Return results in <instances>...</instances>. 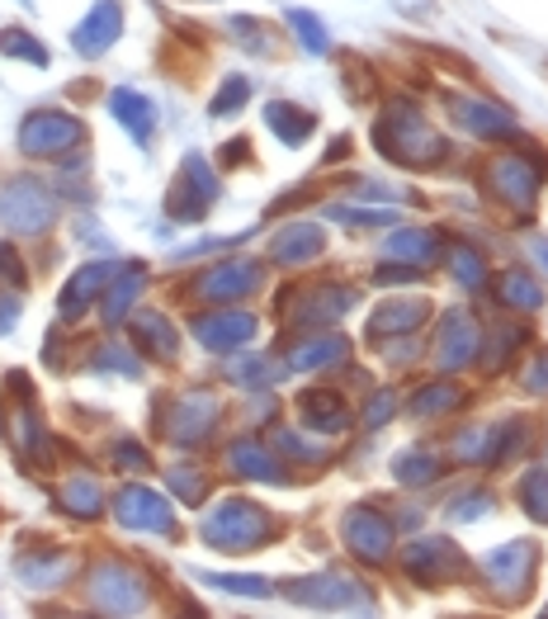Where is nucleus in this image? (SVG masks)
Segmentation results:
<instances>
[{
    "instance_id": "obj_2",
    "label": "nucleus",
    "mask_w": 548,
    "mask_h": 619,
    "mask_svg": "<svg viewBox=\"0 0 548 619\" xmlns=\"http://www.w3.org/2000/svg\"><path fill=\"white\" fill-rule=\"evenodd\" d=\"M199 535H204V544H213V549H255V544L274 539V521L255 507V501H218L204 521H199Z\"/></svg>"
},
{
    "instance_id": "obj_14",
    "label": "nucleus",
    "mask_w": 548,
    "mask_h": 619,
    "mask_svg": "<svg viewBox=\"0 0 548 619\" xmlns=\"http://www.w3.org/2000/svg\"><path fill=\"white\" fill-rule=\"evenodd\" d=\"M255 336V317L241 312V308H218V312H204L194 317V341L204 345V350H237V345H247Z\"/></svg>"
},
{
    "instance_id": "obj_55",
    "label": "nucleus",
    "mask_w": 548,
    "mask_h": 619,
    "mask_svg": "<svg viewBox=\"0 0 548 619\" xmlns=\"http://www.w3.org/2000/svg\"><path fill=\"white\" fill-rule=\"evenodd\" d=\"M529 251H535V265H539L544 275H548V241L539 237V241H535V247H529Z\"/></svg>"
},
{
    "instance_id": "obj_19",
    "label": "nucleus",
    "mask_w": 548,
    "mask_h": 619,
    "mask_svg": "<svg viewBox=\"0 0 548 619\" xmlns=\"http://www.w3.org/2000/svg\"><path fill=\"white\" fill-rule=\"evenodd\" d=\"M322 247H326V233L317 223H288V227H279L274 233V241H270V255L279 265H302V261H317L322 255Z\"/></svg>"
},
{
    "instance_id": "obj_20",
    "label": "nucleus",
    "mask_w": 548,
    "mask_h": 619,
    "mask_svg": "<svg viewBox=\"0 0 548 619\" xmlns=\"http://www.w3.org/2000/svg\"><path fill=\"white\" fill-rule=\"evenodd\" d=\"M109 114L128 128V138L138 142V147H147L152 133H156V105L147 95H138V91H128V85H119V91L109 95Z\"/></svg>"
},
{
    "instance_id": "obj_9",
    "label": "nucleus",
    "mask_w": 548,
    "mask_h": 619,
    "mask_svg": "<svg viewBox=\"0 0 548 619\" xmlns=\"http://www.w3.org/2000/svg\"><path fill=\"white\" fill-rule=\"evenodd\" d=\"M114 515H119V525L128 529H142V535H170L176 529V511H170V501L162 492H152V487H123L119 497H114Z\"/></svg>"
},
{
    "instance_id": "obj_45",
    "label": "nucleus",
    "mask_w": 548,
    "mask_h": 619,
    "mask_svg": "<svg viewBox=\"0 0 548 619\" xmlns=\"http://www.w3.org/2000/svg\"><path fill=\"white\" fill-rule=\"evenodd\" d=\"M492 507H497V497H492V492H483V487H478L473 497H458L454 507H450V515H454V521H483V515L492 511Z\"/></svg>"
},
{
    "instance_id": "obj_12",
    "label": "nucleus",
    "mask_w": 548,
    "mask_h": 619,
    "mask_svg": "<svg viewBox=\"0 0 548 619\" xmlns=\"http://www.w3.org/2000/svg\"><path fill=\"white\" fill-rule=\"evenodd\" d=\"M393 521H383L379 511L369 507H355L345 515V544H350L355 558H365V563H388V553H393Z\"/></svg>"
},
{
    "instance_id": "obj_7",
    "label": "nucleus",
    "mask_w": 548,
    "mask_h": 619,
    "mask_svg": "<svg viewBox=\"0 0 548 619\" xmlns=\"http://www.w3.org/2000/svg\"><path fill=\"white\" fill-rule=\"evenodd\" d=\"M81 138H85V123L62 109H38L20 128V147L28 156H62L71 147H81Z\"/></svg>"
},
{
    "instance_id": "obj_30",
    "label": "nucleus",
    "mask_w": 548,
    "mask_h": 619,
    "mask_svg": "<svg viewBox=\"0 0 548 619\" xmlns=\"http://www.w3.org/2000/svg\"><path fill=\"white\" fill-rule=\"evenodd\" d=\"M133 336H138V345H142V350H147L152 359H176V350H180V336H176V326H170L162 312H147V317H138Z\"/></svg>"
},
{
    "instance_id": "obj_39",
    "label": "nucleus",
    "mask_w": 548,
    "mask_h": 619,
    "mask_svg": "<svg viewBox=\"0 0 548 619\" xmlns=\"http://www.w3.org/2000/svg\"><path fill=\"white\" fill-rule=\"evenodd\" d=\"M199 582L218 586V592H233V596H274V582L270 578H227V572H199Z\"/></svg>"
},
{
    "instance_id": "obj_33",
    "label": "nucleus",
    "mask_w": 548,
    "mask_h": 619,
    "mask_svg": "<svg viewBox=\"0 0 548 619\" xmlns=\"http://www.w3.org/2000/svg\"><path fill=\"white\" fill-rule=\"evenodd\" d=\"M393 473H397L402 487H426V483L440 478V459L430 450H407V454L393 459Z\"/></svg>"
},
{
    "instance_id": "obj_32",
    "label": "nucleus",
    "mask_w": 548,
    "mask_h": 619,
    "mask_svg": "<svg viewBox=\"0 0 548 619\" xmlns=\"http://www.w3.org/2000/svg\"><path fill=\"white\" fill-rule=\"evenodd\" d=\"M99 507H105V497H99V483L95 478H67V487H62V511H71L76 521H95L99 515Z\"/></svg>"
},
{
    "instance_id": "obj_28",
    "label": "nucleus",
    "mask_w": 548,
    "mask_h": 619,
    "mask_svg": "<svg viewBox=\"0 0 548 619\" xmlns=\"http://www.w3.org/2000/svg\"><path fill=\"white\" fill-rule=\"evenodd\" d=\"M265 123L284 138V147H302L317 128V114L302 105H288V99H274V105H265Z\"/></svg>"
},
{
    "instance_id": "obj_23",
    "label": "nucleus",
    "mask_w": 548,
    "mask_h": 619,
    "mask_svg": "<svg viewBox=\"0 0 548 619\" xmlns=\"http://www.w3.org/2000/svg\"><path fill=\"white\" fill-rule=\"evenodd\" d=\"M345 355H350V341H345L341 331L317 326V336L298 341L294 350H288V369H331V365H341Z\"/></svg>"
},
{
    "instance_id": "obj_44",
    "label": "nucleus",
    "mask_w": 548,
    "mask_h": 619,
    "mask_svg": "<svg viewBox=\"0 0 548 619\" xmlns=\"http://www.w3.org/2000/svg\"><path fill=\"white\" fill-rule=\"evenodd\" d=\"M227 373H233V383H247V388H261V383H270L274 379V373H279V369H274L270 365V359H237V365L233 369H227Z\"/></svg>"
},
{
    "instance_id": "obj_43",
    "label": "nucleus",
    "mask_w": 548,
    "mask_h": 619,
    "mask_svg": "<svg viewBox=\"0 0 548 619\" xmlns=\"http://www.w3.org/2000/svg\"><path fill=\"white\" fill-rule=\"evenodd\" d=\"M521 341H525V326L497 331V336H492V345H487V350H478V359H483L487 369H501V365H507V359H511V350H515V345H521Z\"/></svg>"
},
{
    "instance_id": "obj_10",
    "label": "nucleus",
    "mask_w": 548,
    "mask_h": 619,
    "mask_svg": "<svg viewBox=\"0 0 548 619\" xmlns=\"http://www.w3.org/2000/svg\"><path fill=\"white\" fill-rule=\"evenodd\" d=\"M213 426H218V397H209V393H190L166 412V440L180 444V450L204 444L213 436Z\"/></svg>"
},
{
    "instance_id": "obj_40",
    "label": "nucleus",
    "mask_w": 548,
    "mask_h": 619,
    "mask_svg": "<svg viewBox=\"0 0 548 619\" xmlns=\"http://www.w3.org/2000/svg\"><path fill=\"white\" fill-rule=\"evenodd\" d=\"M450 270H454V279H458V284H468V289H483V284H487L483 255H478V251H468V247H454V251H450Z\"/></svg>"
},
{
    "instance_id": "obj_36",
    "label": "nucleus",
    "mask_w": 548,
    "mask_h": 619,
    "mask_svg": "<svg viewBox=\"0 0 548 619\" xmlns=\"http://www.w3.org/2000/svg\"><path fill=\"white\" fill-rule=\"evenodd\" d=\"M288 24H294V34L298 43L308 48L312 57H322L331 52V34H326V24H322V14H312V10H288Z\"/></svg>"
},
{
    "instance_id": "obj_42",
    "label": "nucleus",
    "mask_w": 548,
    "mask_h": 619,
    "mask_svg": "<svg viewBox=\"0 0 548 619\" xmlns=\"http://www.w3.org/2000/svg\"><path fill=\"white\" fill-rule=\"evenodd\" d=\"M326 218H336V223H355V227H393L397 223V213L393 209H326Z\"/></svg>"
},
{
    "instance_id": "obj_34",
    "label": "nucleus",
    "mask_w": 548,
    "mask_h": 619,
    "mask_svg": "<svg viewBox=\"0 0 548 619\" xmlns=\"http://www.w3.org/2000/svg\"><path fill=\"white\" fill-rule=\"evenodd\" d=\"M14 444L28 454V459H38V464H48L52 459V444H48V430H43V421H38V412H20L14 416Z\"/></svg>"
},
{
    "instance_id": "obj_53",
    "label": "nucleus",
    "mask_w": 548,
    "mask_h": 619,
    "mask_svg": "<svg viewBox=\"0 0 548 619\" xmlns=\"http://www.w3.org/2000/svg\"><path fill=\"white\" fill-rule=\"evenodd\" d=\"M14 317H20V298L5 294V298H0V331H10V326H14Z\"/></svg>"
},
{
    "instance_id": "obj_26",
    "label": "nucleus",
    "mask_w": 548,
    "mask_h": 619,
    "mask_svg": "<svg viewBox=\"0 0 548 619\" xmlns=\"http://www.w3.org/2000/svg\"><path fill=\"white\" fill-rule=\"evenodd\" d=\"M227 464H233L241 478H251V483H284V464L265 450L261 440H237L233 450H227Z\"/></svg>"
},
{
    "instance_id": "obj_51",
    "label": "nucleus",
    "mask_w": 548,
    "mask_h": 619,
    "mask_svg": "<svg viewBox=\"0 0 548 619\" xmlns=\"http://www.w3.org/2000/svg\"><path fill=\"white\" fill-rule=\"evenodd\" d=\"M0 275H5L10 289H24V265L14 261V251H10V247H0Z\"/></svg>"
},
{
    "instance_id": "obj_5",
    "label": "nucleus",
    "mask_w": 548,
    "mask_h": 619,
    "mask_svg": "<svg viewBox=\"0 0 548 619\" xmlns=\"http://www.w3.org/2000/svg\"><path fill=\"white\" fill-rule=\"evenodd\" d=\"M57 218V199L43 190V184L34 176H20V180H10L5 190H0V223L10 227V233H20V237H38V233H48Z\"/></svg>"
},
{
    "instance_id": "obj_4",
    "label": "nucleus",
    "mask_w": 548,
    "mask_h": 619,
    "mask_svg": "<svg viewBox=\"0 0 548 619\" xmlns=\"http://www.w3.org/2000/svg\"><path fill=\"white\" fill-rule=\"evenodd\" d=\"M218 194H223L218 170H213L199 152H190L180 162L176 184L166 190V213H170V218H180V223H199L213 209V199H218Z\"/></svg>"
},
{
    "instance_id": "obj_24",
    "label": "nucleus",
    "mask_w": 548,
    "mask_h": 619,
    "mask_svg": "<svg viewBox=\"0 0 548 619\" xmlns=\"http://www.w3.org/2000/svg\"><path fill=\"white\" fill-rule=\"evenodd\" d=\"M350 303H355V298L345 294V289H336V284H326V289H302L298 303H294V322L298 326H312V331L317 326H331Z\"/></svg>"
},
{
    "instance_id": "obj_29",
    "label": "nucleus",
    "mask_w": 548,
    "mask_h": 619,
    "mask_svg": "<svg viewBox=\"0 0 548 619\" xmlns=\"http://www.w3.org/2000/svg\"><path fill=\"white\" fill-rule=\"evenodd\" d=\"M298 407H302V421H308L312 430H322V436H336V430H345V421H350L345 402H341L336 393H326V388H317V393H302Z\"/></svg>"
},
{
    "instance_id": "obj_49",
    "label": "nucleus",
    "mask_w": 548,
    "mask_h": 619,
    "mask_svg": "<svg viewBox=\"0 0 548 619\" xmlns=\"http://www.w3.org/2000/svg\"><path fill=\"white\" fill-rule=\"evenodd\" d=\"M388 416H393V393H379V397H373V407H365V426L379 430Z\"/></svg>"
},
{
    "instance_id": "obj_21",
    "label": "nucleus",
    "mask_w": 548,
    "mask_h": 619,
    "mask_svg": "<svg viewBox=\"0 0 548 619\" xmlns=\"http://www.w3.org/2000/svg\"><path fill=\"white\" fill-rule=\"evenodd\" d=\"M109 275H114V261H95V265H85V270H76V275L67 279V289H62V322H71V317H81L85 308L95 303L99 294H105V284H109Z\"/></svg>"
},
{
    "instance_id": "obj_16",
    "label": "nucleus",
    "mask_w": 548,
    "mask_h": 619,
    "mask_svg": "<svg viewBox=\"0 0 548 619\" xmlns=\"http://www.w3.org/2000/svg\"><path fill=\"white\" fill-rule=\"evenodd\" d=\"M123 34V5L119 0H95L91 14L76 24V34H71V48L81 57H99L114 48V38Z\"/></svg>"
},
{
    "instance_id": "obj_25",
    "label": "nucleus",
    "mask_w": 548,
    "mask_h": 619,
    "mask_svg": "<svg viewBox=\"0 0 548 619\" xmlns=\"http://www.w3.org/2000/svg\"><path fill=\"white\" fill-rule=\"evenodd\" d=\"M142 284H147V270L142 265H114L109 289H105V322L109 326H119L128 317V308H133L138 294H142Z\"/></svg>"
},
{
    "instance_id": "obj_41",
    "label": "nucleus",
    "mask_w": 548,
    "mask_h": 619,
    "mask_svg": "<svg viewBox=\"0 0 548 619\" xmlns=\"http://www.w3.org/2000/svg\"><path fill=\"white\" fill-rule=\"evenodd\" d=\"M247 95H251V81L247 76H227L218 99L209 105V114H213V119H227V114H237L241 105H247Z\"/></svg>"
},
{
    "instance_id": "obj_46",
    "label": "nucleus",
    "mask_w": 548,
    "mask_h": 619,
    "mask_svg": "<svg viewBox=\"0 0 548 619\" xmlns=\"http://www.w3.org/2000/svg\"><path fill=\"white\" fill-rule=\"evenodd\" d=\"M170 487H176V492L190 501V507H199V501H204V492H209V483L199 478V473H190V468H176V473H170Z\"/></svg>"
},
{
    "instance_id": "obj_54",
    "label": "nucleus",
    "mask_w": 548,
    "mask_h": 619,
    "mask_svg": "<svg viewBox=\"0 0 548 619\" xmlns=\"http://www.w3.org/2000/svg\"><path fill=\"white\" fill-rule=\"evenodd\" d=\"M233 162H247V142H233V147L223 152V166H233Z\"/></svg>"
},
{
    "instance_id": "obj_50",
    "label": "nucleus",
    "mask_w": 548,
    "mask_h": 619,
    "mask_svg": "<svg viewBox=\"0 0 548 619\" xmlns=\"http://www.w3.org/2000/svg\"><path fill=\"white\" fill-rule=\"evenodd\" d=\"M274 440H279V450L298 454V459H326V450H322V444H302L298 436H288V430H284V436H274Z\"/></svg>"
},
{
    "instance_id": "obj_47",
    "label": "nucleus",
    "mask_w": 548,
    "mask_h": 619,
    "mask_svg": "<svg viewBox=\"0 0 548 619\" xmlns=\"http://www.w3.org/2000/svg\"><path fill=\"white\" fill-rule=\"evenodd\" d=\"M233 34L247 43V48H255V52H265V48H270V38L261 34V20H247V14H237V20H233Z\"/></svg>"
},
{
    "instance_id": "obj_18",
    "label": "nucleus",
    "mask_w": 548,
    "mask_h": 619,
    "mask_svg": "<svg viewBox=\"0 0 548 619\" xmlns=\"http://www.w3.org/2000/svg\"><path fill=\"white\" fill-rule=\"evenodd\" d=\"M430 312H436V308H430L426 298H393V303H383L379 312L369 317V331L379 341L383 336H412V331H421L430 322Z\"/></svg>"
},
{
    "instance_id": "obj_48",
    "label": "nucleus",
    "mask_w": 548,
    "mask_h": 619,
    "mask_svg": "<svg viewBox=\"0 0 548 619\" xmlns=\"http://www.w3.org/2000/svg\"><path fill=\"white\" fill-rule=\"evenodd\" d=\"M114 464H119V468H133V473H142V468H147V464H152V459H147V450H142V444H133V440H123V444H119V450H114Z\"/></svg>"
},
{
    "instance_id": "obj_27",
    "label": "nucleus",
    "mask_w": 548,
    "mask_h": 619,
    "mask_svg": "<svg viewBox=\"0 0 548 619\" xmlns=\"http://www.w3.org/2000/svg\"><path fill=\"white\" fill-rule=\"evenodd\" d=\"M454 119L468 128L473 138H501V133H515V119L507 109L487 105V99H454Z\"/></svg>"
},
{
    "instance_id": "obj_3",
    "label": "nucleus",
    "mask_w": 548,
    "mask_h": 619,
    "mask_svg": "<svg viewBox=\"0 0 548 619\" xmlns=\"http://www.w3.org/2000/svg\"><path fill=\"white\" fill-rule=\"evenodd\" d=\"M544 166L535 152L521 156V152H511V156H497L492 166H487V190L497 194V204H507L515 209V218L529 223V213H535V199H539V184H544Z\"/></svg>"
},
{
    "instance_id": "obj_35",
    "label": "nucleus",
    "mask_w": 548,
    "mask_h": 619,
    "mask_svg": "<svg viewBox=\"0 0 548 619\" xmlns=\"http://www.w3.org/2000/svg\"><path fill=\"white\" fill-rule=\"evenodd\" d=\"M521 507H525V515L529 521H539V525H548V468H529L525 478H521Z\"/></svg>"
},
{
    "instance_id": "obj_37",
    "label": "nucleus",
    "mask_w": 548,
    "mask_h": 619,
    "mask_svg": "<svg viewBox=\"0 0 548 619\" xmlns=\"http://www.w3.org/2000/svg\"><path fill=\"white\" fill-rule=\"evenodd\" d=\"M458 402H464V388H458L454 379H440L416 393V416H440V412H454Z\"/></svg>"
},
{
    "instance_id": "obj_31",
    "label": "nucleus",
    "mask_w": 548,
    "mask_h": 619,
    "mask_svg": "<svg viewBox=\"0 0 548 619\" xmlns=\"http://www.w3.org/2000/svg\"><path fill=\"white\" fill-rule=\"evenodd\" d=\"M497 298L507 308H521V312H539L544 308V284L529 279L525 270H507V275L497 279Z\"/></svg>"
},
{
    "instance_id": "obj_11",
    "label": "nucleus",
    "mask_w": 548,
    "mask_h": 619,
    "mask_svg": "<svg viewBox=\"0 0 548 619\" xmlns=\"http://www.w3.org/2000/svg\"><path fill=\"white\" fill-rule=\"evenodd\" d=\"M265 270L261 261H247V255H237V261H223L218 270H209V275H199L194 294L209 298V303H237V298H247L261 289Z\"/></svg>"
},
{
    "instance_id": "obj_52",
    "label": "nucleus",
    "mask_w": 548,
    "mask_h": 619,
    "mask_svg": "<svg viewBox=\"0 0 548 619\" xmlns=\"http://www.w3.org/2000/svg\"><path fill=\"white\" fill-rule=\"evenodd\" d=\"M535 365H539V369H529V373H525V388H529V393H548V355L535 359Z\"/></svg>"
},
{
    "instance_id": "obj_6",
    "label": "nucleus",
    "mask_w": 548,
    "mask_h": 619,
    "mask_svg": "<svg viewBox=\"0 0 548 619\" xmlns=\"http://www.w3.org/2000/svg\"><path fill=\"white\" fill-rule=\"evenodd\" d=\"M85 592H91L95 610H109V615L147 610V582H142V572H133L128 563H99L91 572V582H85Z\"/></svg>"
},
{
    "instance_id": "obj_8",
    "label": "nucleus",
    "mask_w": 548,
    "mask_h": 619,
    "mask_svg": "<svg viewBox=\"0 0 548 619\" xmlns=\"http://www.w3.org/2000/svg\"><path fill=\"white\" fill-rule=\"evenodd\" d=\"M483 350V326H478V317H473L468 308H454V312H444L440 317V331H436V365L444 373H458V369H468L473 359H478Z\"/></svg>"
},
{
    "instance_id": "obj_13",
    "label": "nucleus",
    "mask_w": 548,
    "mask_h": 619,
    "mask_svg": "<svg viewBox=\"0 0 548 619\" xmlns=\"http://www.w3.org/2000/svg\"><path fill=\"white\" fill-rule=\"evenodd\" d=\"M365 586L350 582V578H341V572H322V578H298V582H288V596L298 600V606H322V610H350V606H369L365 596Z\"/></svg>"
},
{
    "instance_id": "obj_22",
    "label": "nucleus",
    "mask_w": 548,
    "mask_h": 619,
    "mask_svg": "<svg viewBox=\"0 0 548 619\" xmlns=\"http://www.w3.org/2000/svg\"><path fill=\"white\" fill-rule=\"evenodd\" d=\"M388 261H397V265H436L440 261V233H430V227H397L393 237H388V247H383Z\"/></svg>"
},
{
    "instance_id": "obj_17",
    "label": "nucleus",
    "mask_w": 548,
    "mask_h": 619,
    "mask_svg": "<svg viewBox=\"0 0 548 619\" xmlns=\"http://www.w3.org/2000/svg\"><path fill=\"white\" fill-rule=\"evenodd\" d=\"M483 572L492 578V586L501 596H521L525 582H529V572H535V549H529V544H507V549L487 553Z\"/></svg>"
},
{
    "instance_id": "obj_1",
    "label": "nucleus",
    "mask_w": 548,
    "mask_h": 619,
    "mask_svg": "<svg viewBox=\"0 0 548 619\" xmlns=\"http://www.w3.org/2000/svg\"><path fill=\"white\" fill-rule=\"evenodd\" d=\"M373 142H379V152L388 162L412 166V170L436 166L450 156V142H444L436 128L421 119V109L407 105V99H393V105L383 109V119L373 123Z\"/></svg>"
},
{
    "instance_id": "obj_38",
    "label": "nucleus",
    "mask_w": 548,
    "mask_h": 619,
    "mask_svg": "<svg viewBox=\"0 0 548 619\" xmlns=\"http://www.w3.org/2000/svg\"><path fill=\"white\" fill-rule=\"evenodd\" d=\"M0 52L20 57V62H28V67H48V48H43L38 38H28L24 28H5V34H0Z\"/></svg>"
},
{
    "instance_id": "obj_15",
    "label": "nucleus",
    "mask_w": 548,
    "mask_h": 619,
    "mask_svg": "<svg viewBox=\"0 0 548 619\" xmlns=\"http://www.w3.org/2000/svg\"><path fill=\"white\" fill-rule=\"evenodd\" d=\"M402 568L412 572L421 586H440V582H450L464 572V558H458L454 544H444V539H421V544H412L407 553H402Z\"/></svg>"
}]
</instances>
